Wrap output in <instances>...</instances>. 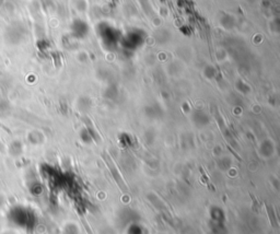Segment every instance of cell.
I'll list each match as a JSON object with an SVG mask.
<instances>
[{
  "mask_svg": "<svg viewBox=\"0 0 280 234\" xmlns=\"http://www.w3.org/2000/svg\"><path fill=\"white\" fill-rule=\"evenodd\" d=\"M81 220H82V222H83V224H84V228H85V230H86V231H89V233H90V234H92L91 230H90V226H89V224H86V222H85V220H84V218H83V217H82V218H81Z\"/></svg>",
  "mask_w": 280,
  "mask_h": 234,
  "instance_id": "6da1fadb",
  "label": "cell"
}]
</instances>
